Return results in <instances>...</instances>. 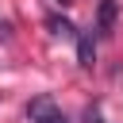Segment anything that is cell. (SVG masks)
Wrapping results in <instances>:
<instances>
[{"label": "cell", "instance_id": "obj_3", "mask_svg": "<svg viewBox=\"0 0 123 123\" xmlns=\"http://www.w3.org/2000/svg\"><path fill=\"white\" fill-rule=\"evenodd\" d=\"M77 62L85 69H92L96 62V42H92V31H77Z\"/></svg>", "mask_w": 123, "mask_h": 123}, {"label": "cell", "instance_id": "obj_2", "mask_svg": "<svg viewBox=\"0 0 123 123\" xmlns=\"http://www.w3.org/2000/svg\"><path fill=\"white\" fill-rule=\"evenodd\" d=\"M115 19H119V0H100V8H96V35L111 38L115 35Z\"/></svg>", "mask_w": 123, "mask_h": 123}, {"label": "cell", "instance_id": "obj_5", "mask_svg": "<svg viewBox=\"0 0 123 123\" xmlns=\"http://www.w3.org/2000/svg\"><path fill=\"white\" fill-rule=\"evenodd\" d=\"M85 123H104V119H100V111H96V108H88V111H85Z\"/></svg>", "mask_w": 123, "mask_h": 123}, {"label": "cell", "instance_id": "obj_1", "mask_svg": "<svg viewBox=\"0 0 123 123\" xmlns=\"http://www.w3.org/2000/svg\"><path fill=\"white\" fill-rule=\"evenodd\" d=\"M27 115H31L35 123H69L65 111L54 104V96H35V100L27 104Z\"/></svg>", "mask_w": 123, "mask_h": 123}, {"label": "cell", "instance_id": "obj_6", "mask_svg": "<svg viewBox=\"0 0 123 123\" xmlns=\"http://www.w3.org/2000/svg\"><path fill=\"white\" fill-rule=\"evenodd\" d=\"M54 4H62V8H69V4H73V0H54Z\"/></svg>", "mask_w": 123, "mask_h": 123}, {"label": "cell", "instance_id": "obj_4", "mask_svg": "<svg viewBox=\"0 0 123 123\" xmlns=\"http://www.w3.org/2000/svg\"><path fill=\"white\" fill-rule=\"evenodd\" d=\"M46 27H50V31H54V35H65V38H73V35H77V27H73V23H69V19H50V23H46Z\"/></svg>", "mask_w": 123, "mask_h": 123}]
</instances>
